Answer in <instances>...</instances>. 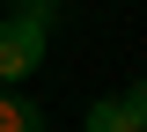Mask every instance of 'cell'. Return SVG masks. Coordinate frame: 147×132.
I'll use <instances>...</instances> for the list:
<instances>
[{"label": "cell", "instance_id": "cell-1", "mask_svg": "<svg viewBox=\"0 0 147 132\" xmlns=\"http://www.w3.org/2000/svg\"><path fill=\"white\" fill-rule=\"evenodd\" d=\"M37 66H44V29H30V22H0V81H30Z\"/></svg>", "mask_w": 147, "mask_h": 132}, {"label": "cell", "instance_id": "cell-2", "mask_svg": "<svg viewBox=\"0 0 147 132\" xmlns=\"http://www.w3.org/2000/svg\"><path fill=\"white\" fill-rule=\"evenodd\" d=\"M81 132H140V117L125 110V95H103V103L88 110V125H81Z\"/></svg>", "mask_w": 147, "mask_h": 132}, {"label": "cell", "instance_id": "cell-4", "mask_svg": "<svg viewBox=\"0 0 147 132\" xmlns=\"http://www.w3.org/2000/svg\"><path fill=\"white\" fill-rule=\"evenodd\" d=\"M59 0H15V22H30V29H52Z\"/></svg>", "mask_w": 147, "mask_h": 132}, {"label": "cell", "instance_id": "cell-3", "mask_svg": "<svg viewBox=\"0 0 147 132\" xmlns=\"http://www.w3.org/2000/svg\"><path fill=\"white\" fill-rule=\"evenodd\" d=\"M0 132H44V110L30 95H0Z\"/></svg>", "mask_w": 147, "mask_h": 132}, {"label": "cell", "instance_id": "cell-5", "mask_svg": "<svg viewBox=\"0 0 147 132\" xmlns=\"http://www.w3.org/2000/svg\"><path fill=\"white\" fill-rule=\"evenodd\" d=\"M125 110L140 117V132H147V81H132V95H125Z\"/></svg>", "mask_w": 147, "mask_h": 132}]
</instances>
